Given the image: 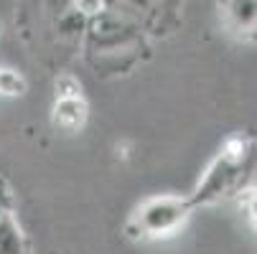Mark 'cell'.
<instances>
[{
  "label": "cell",
  "instance_id": "cell-1",
  "mask_svg": "<svg viewBox=\"0 0 257 254\" xmlns=\"http://www.w3.org/2000/svg\"><path fill=\"white\" fill-rule=\"evenodd\" d=\"M183 219H186V206L176 198H158L138 211L143 236H173Z\"/></svg>",
  "mask_w": 257,
  "mask_h": 254
},
{
  "label": "cell",
  "instance_id": "cell-2",
  "mask_svg": "<svg viewBox=\"0 0 257 254\" xmlns=\"http://www.w3.org/2000/svg\"><path fill=\"white\" fill-rule=\"evenodd\" d=\"M0 254H28L26 236L16 224L13 208L8 203V191H3V183H0Z\"/></svg>",
  "mask_w": 257,
  "mask_h": 254
},
{
  "label": "cell",
  "instance_id": "cell-3",
  "mask_svg": "<svg viewBox=\"0 0 257 254\" xmlns=\"http://www.w3.org/2000/svg\"><path fill=\"white\" fill-rule=\"evenodd\" d=\"M84 117H87V104L82 99V89L74 87L69 92H59L54 107V122L64 130H77L82 127Z\"/></svg>",
  "mask_w": 257,
  "mask_h": 254
},
{
  "label": "cell",
  "instance_id": "cell-4",
  "mask_svg": "<svg viewBox=\"0 0 257 254\" xmlns=\"http://www.w3.org/2000/svg\"><path fill=\"white\" fill-rule=\"evenodd\" d=\"M249 211H252V219H254V221H257V198H254V201H252V206H249Z\"/></svg>",
  "mask_w": 257,
  "mask_h": 254
}]
</instances>
